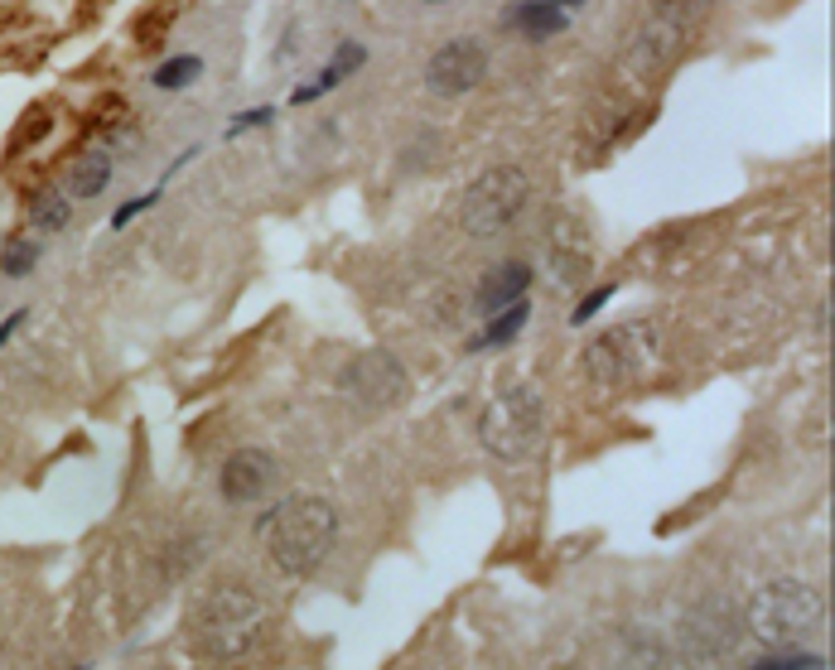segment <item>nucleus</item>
<instances>
[{"mask_svg": "<svg viewBox=\"0 0 835 670\" xmlns=\"http://www.w3.org/2000/svg\"><path fill=\"white\" fill-rule=\"evenodd\" d=\"M266 550H271L275 569L285 574H309L329 555L333 535H339V511L324 497H291L261 521Z\"/></svg>", "mask_w": 835, "mask_h": 670, "instance_id": "f257e3e1", "label": "nucleus"}, {"mask_svg": "<svg viewBox=\"0 0 835 670\" xmlns=\"http://www.w3.org/2000/svg\"><path fill=\"white\" fill-rule=\"evenodd\" d=\"M266 622H271V608L247 584H218L194 603V642L208 656H222V661L251 652Z\"/></svg>", "mask_w": 835, "mask_h": 670, "instance_id": "f03ea898", "label": "nucleus"}, {"mask_svg": "<svg viewBox=\"0 0 835 670\" xmlns=\"http://www.w3.org/2000/svg\"><path fill=\"white\" fill-rule=\"evenodd\" d=\"M545 439V406L531 386H507L478 415V444L498 463H521L541 449Z\"/></svg>", "mask_w": 835, "mask_h": 670, "instance_id": "7ed1b4c3", "label": "nucleus"}, {"mask_svg": "<svg viewBox=\"0 0 835 670\" xmlns=\"http://www.w3.org/2000/svg\"><path fill=\"white\" fill-rule=\"evenodd\" d=\"M826 618V598L801 579H773L749 598V632L768 646L807 642Z\"/></svg>", "mask_w": 835, "mask_h": 670, "instance_id": "20e7f679", "label": "nucleus"}, {"mask_svg": "<svg viewBox=\"0 0 835 670\" xmlns=\"http://www.w3.org/2000/svg\"><path fill=\"white\" fill-rule=\"evenodd\" d=\"M531 203V178L517 164H493L464 188L459 198V222L469 237H498L521 218V208Z\"/></svg>", "mask_w": 835, "mask_h": 670, "instance_id": "39448f33", "label": "nucleus"}, {"mask_svg": "<svg viewBox=\"0 0 835 670\" xmlns=\"http://www.w3.org/2000/svg\"><path fill=\"white\" fill-rule=\"evenodd\" d=\"M648 352H652L648 328H642V323H628V328H614V333L589 338V348L580 352V372L594 386H628L633 376H642Z\"/></svg>", "mask_w": 835, "mask_h": 670, "instance_id": "423d86ee", "label": "nucleus"}, {"mask_svg": "<svg viewBox=\"0 0 835 670\" xmlns=\"http://www.w3.org/2000/svg\"><path fill=\"white\" fill-rule=\"evenodd\" d=\"M488 77V49L478 39H450L430 53L426 83L435 97H464Z\"/></svg>", "mask_w": 835, "mask_h": 670, "instance_id": "0eeeda50", "label": "nucleus"}, {"mask_svg": "<svg viewBox=\"0 0 835 670\" xmlns=\"http://www.w3.org/2000/svg\"><path fill=\"white\" fill-rule=\"evenodd\" d=\"M686 35H690V29L672 25V20H662V15H652V10H648V25H638V35H633L628 49H623V69H628V77H638V83L656 77L666 63L676 59V53H681Z\"/></svg>", "mask_w": 835, "mask_h": 670, "instance_id": "6e6552de", "label": "nucleus"}, {"mask_svg": "<svg viewBox=\"0 0 835 670\" xmlns=\"http://www.w3.org/2000/svg\"><path fill=\"white\" fill-rule=\"evenodd\" d=\"M275 477H281V463H275L266 449H237V454H228V463H222L218 487L232 507H242V501H256V497L271 493Z\"/></svg>", "mask_w": 835, "mask_h": 670, "instance_id": "1a4fd4ad", "label": "nucleus"}, {"mask_svg": "<svg viewBox=\"0 0 835 670\" xmlns=\"http://www.w3.org/2000/svg\"><path fill=\"white\" fill-rule=\"evenodd\" d=\"M348 386L363 406L386 410V406H396L401 390H406V367H401L392 352H363L348 372Z\"/></svg>", "mask_w": 835, "mask_h": 670, "instance_id": "9d476101", "label": "nucleus"}, {"mask_svg": "<svg viewBox=\"0 0 835 670\" xmlns=\"http://www.w3.org/2000/svg\"><path fill=\"white\" fill-rule=\"evenodd\" d=\"M527 289H531V261H498L493 271L478 281V309H483V314H498V309L527 299Z\"/></svg>", "mask_w": 835, "mask_h": 670, "instance_id": "9b49d317", "label": "nucleus"}, {"mask_svg": "<svg viewBox=\"0 0 835 670\" xmlns=\"http://www.w3.org/2000/svg\"><path fill=\"white\" fill-rule=\"evenodd\" d=\"M594 265V251H589V232L575 218H561L551 227V271L561 281H580V275Z\"/></svg>", "mask_w": 835, "mask_h": 670, "instance_id": "f8f14e48", "label": "nucleus"}, {"mask_svg": "<svg viewBox=\"0 0 835 670\" xmlns=\"http://www.w3.org/2000/svg\"><path fill=\"white\" fill-rule=\"evenodd\" d=\"M507 25H517L521 39L545 44V39H555L565 25H570V15H565V10H555L551 0H521V5L507 10Z\"/></svg>", "mask_w": 835, "mask_h": 670, "instance_id": "ddd939ff", "label": "nucleus"}, {"mask_svg": "<svg viewBox=\"0 0 835 670\" xmlns=\"http://www.w3.org/2000/svg\"><path fill=\"white\" fill-rule=\"evenodd\" d=\"M107 184H111V160H107V150L77 154V160L69 164V174H63V194H69V198H97Z\"/></svg>", "mask_w": 835, "mask_h": 670, "instance_id": "4468645a", "label": "nucleus"}, {"mask_svg": "<svg viewBox=\"0 0 835 670\" xmlns=\"http://www.w3.org/2000/svg\"><path fill=\"white\" fill-rule=\"evenodd\" d=\"M527 319H531V305H527V299H517V305H507V309H498V314H488V328L474 338V352H483V348H507V343L517 338L521 328H527Z\"/></svg>", "mask_w": 835, "mask_h": 670, "instance_id": "2eb2a0df", "label": "nucleus"}, {"mask_svg": "<svg viewBox=\"0 0 835 670\" xmlns=\"http://www.w3.org/2000/svg\"><path fill=\"white\" fill-rule=\"evenodd\" d=\"M29 218H35V227H44V232H63L69 227V218H73V198L63 194V188H49V194L35 198Z\"/></svg>", "mask_w": 835, "mask_h": 670, "instance_id": "dca6fc26", "label": "nucleus"}, {"mask_svg": "<svg viewBox=\"0 0 835 670\" xmlns=\"http://www.w3.org/2000/svg\"><path fill=\"white\" fill-rule=\"evenodd\" d=\"M749 670H826V656L816 652H793V646H773L768 656H759Z\"/></svg>", "mask_w": 835, "mask_h": 670, "instance_id": "f3484780", "label": "nucleus"}, {"mask_svg": "<svg viewBox=\"0 0 835 670\" xmlns=\"http://www.w3.org/2000/svg\"><path fill=\"white\" fill-rule=\"evenodd\" d=\"M198 73H204V59H198V53H184V59H170L164 69H155L150 83L160 87V92H174V87H188V83H194Z\"/></svg>", "mask_w": 835, "mask_h": 670, "instance_id": "a211bd4d", "label": "nucleus"}, {"mask_svg": "<svg viewBox=\"0 0 835 670\" xmlns=\"http://www.w3.org/2000/svg\"><path fill=\"white\" fill-rule=\"evenodd\" d=\"M39 261V247L35 241H10L5 256H0V275H29Z\"/></svg>", "mask_w": 835, "mask_h": 670, "instance_id": "6ab92c4d", "label": "nucleus"}, {"mask_svg": "<svg viewBox=\"0 0 835 670\" xmlns=\"http://www.w3.org/2000/svg\"><path fill=\"white\" fill-rule=\"evenodd\" d=\"M155 203H160V188H150V194H140V198H126V203H121L116 212H111V227H131V222L140 218V212H150Z\"/></svg>", "mask_w": 835, "mask_h": 670, "instance_id": "aec40b11", "label": "nucleus"}, {"mask_svg": "<svg viewBox=\"0 0 835 670\" xmlns=\"http://www.w3.org/2000/svg\"><path fill=\"white\" fill-rule=\"evenodd\" d=\"M367 63V49L363 44H339V49H333V59H329V69L339 73V77H353Z\"/></svg>", "mask_w": 835, "mask_h": 670, "instance_id": "412c9836", "label": "nucleus"}, {"mask_svg": "<svg viewBox=\"0 0 835 670\" xmlns=\"http://www.w3.org/2000/svg\"><path fill=\"white\" fill-rule=\"evenodd\" d=\"M618 295V285H604V289H589V295L580 299V305H575V314H570V323H589V319H594L599 314V309H604L609 305V299H614Z\"/></svg>", "mask_w": 835, "mask_h": 670, "instance_id": "4be33fe9", "label": "nucleus"}, {"mask_svg": "<svg viewBox=\"0 0 835 670\" xmlns=\"http://www.w3.org/2000/svg\"><path fill=\"white\" fill-rule=\"evenodd\" d=\"M275 116V107H256V111H242V116H232V131L228 136H237V131H247V126H266V121Z\"/></svg>", "mask_w": 835, "mask_h": 670, "instance_id": "5701e85b", "label": "nucleus"}, {"mask_svg": "<svg viewBox=\"0 0 835 670\" xmlns=\"http://www.w3.org/2000/svg\"><path fill=\"white\" fill-rule=\"evenodd\" d=\"M20 323H25V309H15L10 319H0V348H5V343L15 338V328H20Z\"/></svg>", "mask_w": 835, "mask_h": 670, "instance_id": "b1692460", "label": "nucleus"}, {"mask_svg": "<svg viewBox=\"0 0 835 670\" xmlns=\"http://www.w3.org/2000/svg\"><path fill=\"white\" fill-rule=\"evenodd\" d=\"M551 5H555V10H565V15H570V10H575V5H585V0H551Z\"/></svg>", "mask_w": 835, "mask_h": 670, "instance_id": "393cba45", "label": "nucleus"}, {"mask_svg": "<svg viewBox=\"0 0 835 670\" xmlns=\"http://www.w3.org/2000/svg\"><path fill=\"white\" fill-rule=\"evenodd\" d=\"M430 5H440V0H430Z\"/></svg>", "mask_w": 835, "mask_h": 670, "instance_id": "a878e982", "label": "nucleus"}]
</instances>
